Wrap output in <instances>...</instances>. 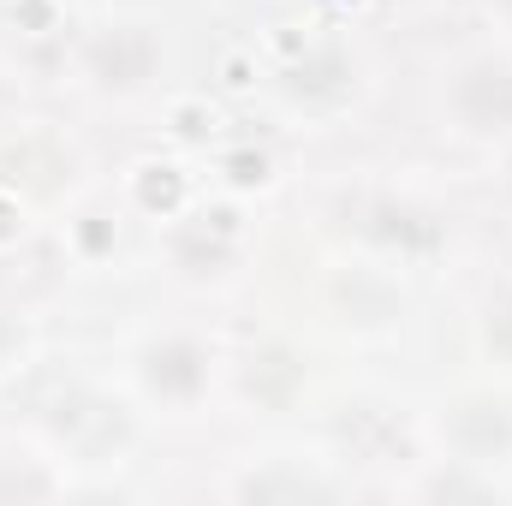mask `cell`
Returning <instances> with one entry per match:
<instances>
[{
	"label": "cell",
	"instance_id": "obj_1",
	"mask_svg": "<svg viewBox=\"0 0 512 506\" xmlns=\"http://www.w3.org/2000/svg\"><path fill=\"white\" fill-rule=\"evenodd\" d=\"M161 72V36L149 24H108L84 48V78L108 96H131Z\"/></svg>",
	"mask_w": 512,
	"mask_h": 506
},
{
	"label": "cell",
	"instance_id": "obj_2",
	"mask_svg": "<svg viewBox=\"0 0 512 506\" xmlns=\"http://www.w3.org/2000/svg\"><path fill=\"white\" fill-rule=\"evenodd\" d=\"M453 120L471 137H507L512 131V60H471L453 78Z\"/></svg>",
	"mask_w": 512,
	"mask_h": 506
},
{
	"label": "cell",
	"instance_id": "obj_3",
	"mask_svg": "<svg viewBox=\"0 0 512 506\" xmlns=\"http://www.w3.org/2000/svg\"><path fill=\"white\" fill-rule=\"evenodd\" d=\"M447 447L459 453V465H495L512 453V411L501 399H459L441 417Z\"/></svg>",
	"mask_w": 512,
	"mask_h": 506
},
{
	"label": "cell",
	"instance_id": "obj_4",
	"mask_svg": "<svg viewBox=\"0 0 512 506\" xmlns=\"http://www.w3.org/2000/svg\"><path fill=\"white\" fill-rule=\"evenodd\" d=\"M352 227H358V239H370V245H382V251H405V256L441 245L435 215H423V209H411V203H393V197H364V203H352Z\"/></svg>",
	"mask_w": 512,
	"mask_h": 506
},
{
	"label": "cell",
	"instance_id": "obj_5",
	"mask_svg": "<svg viewBox=\"0 0 512 506\" xmlns=\"http://www.w3.org/2000/svg\"><path fill=\"white\" fill-rule=\"evenodd\" d=\"M143 387L155 399H173V405H191L203 387H209V352L197 340H161L143 352Z\"/></svg>",
	"mask_w": 512,
	"mask_h": 506
},
{
	"label": "cell",
	"instance_id": "obj_6",
	"mask_svg": "<svg viewBox=\"0 0 512 506\" xmlns=\"http://www.w3.org/2000/svg\"><path fill=\"white\" fill-rule=\"evenodd\" d=\"M340 441H346V453H352V459H364V465L405 459V435H399V423H393L387 411H376V405L346 411V417H340Z\"/></svg>",
	"mask_w": 512,
	"mask_h": 506
},
{
	"label": "cell",
	"instance_id": "obj_7",
	"mask_svg": "<svg viewBox=\"0 0 512 506\" xmlns=\"http://www.w3.org/2000/svg\"><path fill=\"white\" fill-rule=\"evenodd\" d=\"M346 90H352V66H346L334 48H322V54H310V60H298V66L286 72V96H292V102H310V108L340 102Z\"/></svg>",
	"mask_w": 512,
	"mask_h": 506
},
{
	"label": "cell",
	"instance_id": "obj_8",
	"mask_svg": "<svg viewBox=\"0 0 512 506\" xmlns=\"http://www.w3.org/2000/svg\"><path fill=\"white\" fill-rule=\"evenodd\" d=\"M239 495H251V501H274V495L304 501V495H328V483H310V477H251Z\"/></svg>",
	"mask_w": 512,
	"mask_h": 506
},
{
	"label": "cell",
	"instance_id": "obj_9",
	"mask_svg": "<svg viewBox=\"0 0 512 506\" xmlns=\"http://www.w3.org/2000/svg\"><path fill=\"white\" fill-rule=\"evenodd\" d=\"M483 340H489V352H495V358H507V364H512V298L489 304V316H483Z\"/></svg>",
	"mask_w": 512,
	"mask_h": 506
},
{
	"label": "cell",
	"instance_id": "obj_10",
	"mask_svg": "<svg viewBox=\"0 0 512 506\" xmlns=\"http://www.w3.org/2000/svg\"><path fill=\"white\" fill-rule=\"evenodd\" d=\"M495 6H501V18H512V0H495Z\"/></svg>",
	"mask_w": 512,
	"mask_h": 506
}]
</instances>
